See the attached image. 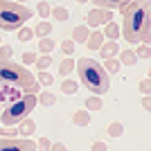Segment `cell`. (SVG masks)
Returning a JSON list of instances; mask_svg holds the SVG:
<instances>
[{
	"label": "cell",
	"mask_w": 151,
	"mask_h": 151,
	"mask_svg": "<svg viewBox=\"0 0 151 151\" xmlns=\"http://www.w3.org/2000/svg\"><path fill=\"white\" fill-rule=\"evenodd\" d=\"M122 36L129 43H151V0H131L122 9Z\"/></svg>",
	"instance_id": "1"
},
{
	"label": "cell",
	"mask_w": 151,
	"mask_h": 151,
	"mask_svg": "<svg viewBox=\"0 0 151 151\" xmlns=\"http://www.w3.org/2000/svg\"><path fill=\"white\" fill-rule=\"evenodd\" d=\"M0 83H5V86H18V88L25 90V95L27 93L36 95L41 90L38 81L34 79V75L25 65L14 63L12 59H0Z\"/></svg>",
	"instance_id": "2"
},
{
	"label": "cell",
	"mask_w": 151,
	"mask_h": 151,
	"mask_svg": "<svg viewBox=\"0 0 151 151\" xmlns=\"http://www.w3.org/2000/svg\"><path fill=\"white\" fill-rule=\"evenodd\" d=\"M75 68H77V72H79V81H81L90 93L101 95V93L108 90L111 81H108V72L104 70L101 63H97L95 59L83 57V59H79V61H75Z\"/></svg>",
	"instance_id": "3"
},
{
	"label": "cell",
	"mask_w": 151,
	"mask_h": 151,
	"mask_svg": "<svg viewBox=\"0 0 151 151\" xmlns=\"http://www.w3.org/2000/svg\"><path fill=\"white\" fill-rule=\"evenodd\" d=\"M34 16L29 7L20 5V2H9V0H0V29L14 32L25 25V20Z\"/></svg>",
	"instance_id": "4"
},
{
	"label": "cell",
	"mask_w": 151,
	"mask_h": 151,
	"mask_svg": "<svg viewBox=\"0 0 151 151\" xmlns=\"http://www.w3.org/2000/svg\"><path fill=\"white\" fill-rule=\"evenodd\" d=\"M34 106H36V95H32V93L23 95L20 99H16L14 104H9V106H5L0 111V122H2V126L20 124L25 117H29V113L34 111Z\"/></svg>",
	"instance_id": "5"
},
{
	"label": "cell",
	"mask_w": 151,
	"mask_h": 151,
	"mask_svg": "<svg viewBox=\"0 0 151 151\" xmlns=\"http://www.w3.org/2000/svg\"><path fill=\"white\" fill-rule=\"evenodd\" d=\"M0 151H36V142L27 138H0Z\"/></svg>",
	"instance_id": "6"
},
{
	"label": "cell",
	"mask_w": 151,
	"mask_h": 151,
	"mask_svg": "<svg viewBox=\"0 0 151 151\" xmlns=\"http://www.w3.org/2000/svg\"><path fill=\"white\" fill-rule=\"evenodd\" d=\"M111 20H113V12L95 7V9H90V12H88V16H86V25L97 29L99 25H106V23H111Z\"/></svg>",
	"instance_id": "7"
},
{
	"label": "cell",
	"mask_w": 151,
	"mask_h": 151,
	"mask_svg": "<svg viewBox=\"0 0 151 151\" xmlns=\"http://www.w3.org/2000/svg\"><path fill=\"white\" fill-rule=\"evenodd\" d=\"M23 95H25V90L18 88V86H5V83H0V106H9L16 99H20Z\"/></svg>",
	"instance_id": "8"
},
{
	"label": "cell",
	"mask_w": 151,
	"mask_h": 151,
	"mask_svg": "<svg viewBox=\"0 0 151 151\" xmlns=\"http://www.w3.org/2000/svg\"><path fill=\"white\" fill-rule=\"evenodd\" d=\"M90 2H93L95 7H99V9H108V12H115V9H117V12H122L131 0H90Z\"/></svg>",
	"instance_id": "9"
},
{
	"label": "cell",
	"mask_w": 151,
	"mask_h": 151,
	"mask_svg": "<svg viewBox=\"0 0 151 151\" xmlns=\"http://www.w3.org/2000/svg\"><path fill=\"white\" fill-rule=\"evenodd\" d=\"M104 41H106L104 32L95 29V32H90V34H88V38H86V45H88V50H99Z\"/></svg>",
	"instance_id": "10"
},
{
	"label": "cell",
	"mask_w": 151,
	"mask_h": 151,
	"mask_svg": "<svg viewBox=\"0 0 151 151\" xmlns=\"http://www.w3.org/2000/svg\"><path fill=\"white\" fill-rule=\"evenodd\" d=\"M117 52H120V45H117V41H104V43H101V47H99V54L104 59H108V57H113V54H117Z\"/></svg>",
	"instance_id": "11"
},
{
	"label": "cell",
	"mask_w": 151,
	"mask_h": 151,
	"mask_svg": "<svg viewBox=\"0 0 151 151\" xmlns=\"http://www.w3.org/2000/svg\"><path fill=\"white\" fill-rule=\"evenodd\" d=\"M88 34H90L88 25H77L75 29H72V41H75V43H86Z\"/></svg>",
	"instance_id": "12"
},
{
	"label": "cell",
	"mask_w": 151,
	"mask_h": 151,
	"mask_svg": "<svg viewBox=\"0 0 151 151\" xmlns=\"http://www.w3.org/2000/svg\"><path fill=\"white\" fill-rule=\"evenodd\" d=\"M34 131H36V124H34V122H32L29 117H25V120H23V122L18 124V133L23 135V138H29V135H32Z\"/></svg>",
	"instance_id": "13"
},
{
	"label": "cell",
	"mask_w": 151,
	"mask_h": 151,
	"mask_svg": "<svg viewBox=\"0 0 151 151\" xmlns=\"http://www.w3.org/2000/svg\"><path fill=\"white\" fill-rule=\"evenodd\" d=\"M104 36H106L108 41H117V38H120V27L115 25L113 20H111V23H106V29H104Z\"/></svg>",
	"instance_id": "14"
},
{
	"label": "cell",
	"mask_w": 151,
	"mask_h": 151,
	"mask_svg": "<svg viewBox=\"0 0 151 151\" xmlns=\"http://www.w3.org/2000/svg\"><path fill=\"white\" fill-rule=\"evenodd\" d=\"M72 122H75L77 126H86V124L90 122V113H88V111H75Z\"/></svg>",
	"instance_id": "15"
},
{
	"label": "cell",
	"mask_w": 151,
	"mask_h": 151,
	"mask_svg": "<svg viewBox=\"0 0 151 151\" xmlns=\"http://www.w3.org/2000/svg\"><path fill=\"white\" fill-rule=\"evenodd\" d=\"M77 90H79V83H77L75 79H65V81H61V93H65V95H75Z\"/></svg>",
	"instance_id": "16"
},
{
	"label": "cell",
	"mask_w": 151,
	"mask_h": 151,
	"mask_svg": "<svg viewBox=\"0 0 151 151\" xmlns=\"http://www.w3.org/2000/svg\"><path fill=\"white\" fill-rule=\"evenodd\" d=\"M72 70H75V59L72 57H65L61 63H59V72H61V75H70Z\"/></svg>",
	"instance_id": "17"
},
{
	"label": "cell",
	"mask_w": 151,
	"mask_h": 151,
	"mask_svg": "<svg viewBox=\"0 0 151 151\" xmlns=\"http://www.w3.org/2000/svg\"><path fill=\"white\" fill-rule=\"evenodd\" d=\"M120 54H122L120 63H124V65H135V63H138V57H135L133 50H124V52H120Z\"/></svg>",
	"instance_id": "18"
},
{
	"label": "cell",
	"mask_w": 151,
	"mask_h": 151,
	"mask_svg": "<svg viewBox=\"0 0 151 151\" xmlns=\"http://www.w3.org/2000/svg\"><path fill=\"white\" fill-rule=\"evenodd\" d=\"M104 70H106L108 75H115V72L120 70V61H117V59H113V57L104 59Z\"/></svg>",
	"instance_id": "19"
},
{
	"label": "cell",
	"mask_w": 151,
	"mask_h": 151,
	"mask_svg": "<svg viewBox=\"0 0 151 151\" xmlns=\"http://www.w3.org/2000/svg\"><path fill=\"white\" fill-rule=\"evenodd\" d=\"M57 101V97L52 93H36V104H43V106H50V104H54Z\"/></svg>",
	"instance_id": "20"
},
{
	"label": "cell",
	"mask_w": 151,
	"mask_h": 151,
	"mask_svg": "<svg viewBox=\"0 0 151 151\" xmlns=\"http://www.w3.org/2000/svg\"><path fill=\"white\" fill-rule=\"evenodd\" d=\"M50 16L54 20H68V9H65V7H54V9H50Z\"/></svg>",
	"instance_id": "21"
},
{
	"label": "cell",
	"mask_w": 151,
	"mask_h": 151,
	"mask_svg": "<svg viewBox=\"0 0 151 151\" xmlns=\"http://www.w3.org/2000/svg\"><path fill=\"white\" fill-rule=\"evenodd\" d=\"M50 32H52V25H50V23H47V20H41V23H38V25H36V29H34V34L43 38V36H47Z\"/></svg>",
	"instance_id": "22"
},
{
	"label": "cell",
	"mask_w": 151,
	"mask_h": 151,
	"mask_svg": "<svg viewBox=\"0 0 151 151\" xmlns=\"http://www.w3.org/2000/svg\"><path fill=\"white\" fill-rule=\"evenodd\" d=\"M135 57H138V59H149V57H151V45H149V43H138Z\"/></svg>",
	"instance_id": "23"
},
{
	"label": "cell",
	"mask_w": 151,
	"mask_h": 151,
	"mask_svg": "<svg viewBox=\"0 0 151 151\" xmlns=\"http://www.w3.org/2000/svg\"><path fill=\"white\" fill-rule=\"evenodd\" d=\"M86 108H88V111H99V108H101L99 95H93V97H88V99H86Z\"/></svg>",
	"instance_id": "24"
},
{
	"label": "cell",
	"mask_w": 151,
	"mask_h": 151,
	"mask_svg": "<svg viewBox=\"0 0 151 151\" xmlns=\"http://www.w3.org/2000/svg\"><path fill=\"white\" fill-rule=\"evenodd\" d=\"M52 47H54V41H52V38L43 36V38H41V41H38V50L43 52V54H47V52H50Z\"/></svg>",
	"instance_id": "25"
},
{
	"label": "cell",
	"mask_w": 151,
	"mask_h": 151,
	"mask_svg": "<svg viewBox=\"0 0 151 151\" xmlns=\"http://www.w3.org/2000/svg\"><path fill=\"white\" fill-rule=\"evenodd\" d=\"M32 36H34V29H29V27H18V41H32Z\"/></svg>",
	"instance_id": "26"
},
{
	"label": "cell",
	"mask_w": 151,
	"mask_h": 151,
	"mask_svg": "<svg viewBox=\"0 0 151 151\" xmlns=\"http://www.w3.org/2000/svg\"><path fill=\"white\" fill-rule=\"evenodd\" d=\"M122 131H124V126H122L120 122H113V124L108 126V135H111V138H120Z\"/></svg>",
	"instance_id": "27"
},
{
	"label": "cell",
	"mask_w": 151,
	"mask_h": 151,
	"mask_svg": "<svg viewBox=\"0 0 151 151\" xmlns=\"http://www.w3.org/2000/svg\"><path fill=\"white\" fill-rule=\"evenodd\" d=\"M50 9H52V7L50 5H47V2H45V0H41V2H38V7H36V12L38 14H41V18H47V16H50Z\"/></svg>",
	"instance_id": "28"
},
{
	"label": "cell",
	"mask_w": 151,
	"mask_h": 151,
	"mask_svg": "<svg viewBox=\"0 0 151 151\" xmlns=\"http://www.w3.org/2000/svg\"><path fill=\"white\" fill-rule=\"evenodd\" d=\"M34 63H36V68H38V70H45V68L52 63V57H47V54H43V57H36V61H34Z\"/></svg>",
	"instance_id": "29"
},
{
	"label": "cell",
	"mask_w": 151,
	"mask_h": 151,
	"mask_svg": "<svg viewBox=\"0 0 151 151\" xmlns=\"http://www.w3.org/2000/svg\"><path fill=\"white\" fill-rule=\"evenodd\" d=\"M61 50L68 54V57H72V52H75V41L72 38H68V41H63L61 43Z\"/></svg>",
	"instance_id": "30"
},
{
	"label": "cell",
	"mask_w": 151,
	"mask_h": 151,
	"mask_svg": "<svg viewBox=\"0 0 151 151\" xmlns=\"http://www.w3.org/2000/svg\"><path fill=\"white\" fill-rule=\"evenodd\" d=\"M52 81H54V79H52V75H47L45 70H41V75H38V86H50Z\"/></svg>",
	"instance_id": "31"
},
{
	"label": "cell",
	"mask_w": 151,
	"mask_h": 151,
	"mask_svg": "<svg viewBox=\"0 0 151 151\" xmlns=\"http://www.w3.org/2000/svg\"><path fill=\"white\" fill-rule=\"evenodd\" d=\"M18 133V129H14V126H5V129H0V138H14Z\"/></svg>",
	"instance_id": "32"
},
{
	"label": "cell",
	"mask_w": 151,
	"mask_h": 151,
	"mask_svg": "<svg viewBox=\"0 0 151 151\" xmlns=\"http://www.w3.org/2000/svg\"><path fill=\"white\" fill-rule=\"evenodd\" d=\"M50 145H52V142L47 138H41L36 142V151H50Z\"/></svg>",
	"instance_id": "33"
},
{
	"label": "cell",
	"mask_w": 151,
	"mask_h": 151,
	"mask_svg": "<svg viewBox=\"0 0 151 151\" xmlns=\"http://www.w3.org/2000/svg\"><path fill=\"white\" fill-rule=\"evenodd\" d=\"M12 54H14L12 45H0V59H9Z\"/></svg>",
	"instance_id": "34"
},
{
	"label": "cell",
	"mask_w": 151,
	"mask_h": 151,
	"mask_svg": "<svg viewBox=\"0 0 151 151\" xmlns=\"http://www.w3.org/2000/svg\"><path fill=\"white\" fill-rule=\"evenodd\" d=\"M140 93H145V95L151 93V79H142L140 81Z\"/></svg>",
	"instance_id": "35"
},
{
	"label": "cell",
	"mask_w": 151,
	"mask_h": 151,
	"mask_svg": "<svg viewBox=\"0 0 151 151\" xmlns=\"http://www.w3.org/2000/svg\"><path fill=\"white\" fill-rule=\"evenodd\" d=\"M34 61H36V54H34V52H25V54H23V65L34 63Z\"/></svg>",
	"instance_id": "36"
},
{
	"label": "cell",
	"mask_w": 151,
	"mask_h": 151,
	"mask_svg": "<svg viewBox=\"0 0 151 151\" xmlns=\"http://www.w3.org/2000/svg\"><path fill=\"white\" fill-rule=\"evenodd\" d=\"M50 151H68V149H65V145H61V142H52Z\"/></svg>",
	"instance_id": "37"
},
{
	"label": "cell",
	"mask_w": 151,
	"mask_h": 151,
	"mask_svg": "<svg viewBox=\"0 0 151 151\" xmlns=\"http://www.w3.org/2000/svg\"><path fill=\"white\" fill-rule=\"evenodd\" d=\"M106 149H108V147L104 145V142H95V145H93V151H106Z\"/></svg>",
	"instance_id": "38"
},
{
	"label": "cell",
	"mask_w": 151,
	"mask_h": 151,
	"mask_svg": "<svg viewBox=\"0 0 151 151\" xmlns=\"http://www.w3.org/2000/svg\"><path fill=\"white\" fill-rule=\"evenodd\" d=\"M142 106H145L147 111L151 108V99H149V95H145V99H142Z\"/></svg>",
	"instance_id": "39"
},
{
	"label": "cell",
	"mask_w": 151,
	"mask_h": 151,
	"mask_svg": "<svg viewBox=\"0 0 151 151\" xmlns=\"http://www.w3.org/2000/svg\"><path fill=\"white\" fill-rule=\"evenodd\" d=\"M77 2H79V5H81V2H88V0H77Z\"/></svg>",
	"instance_id": "40"
},
{
	"label": "cell",
	"mask_w": 151,
	"mask_h": 151,
	"mask_svg": "<svg viewBox=\"0 0 151 151\" xmlns=\"http://www.w3.org/2000/svg\"><path fill=\"white\" fill-rule=\"evenodd\" d=\"M16 2H20V5H23V2H27V0H16Z\"/></svg>",
	"instance_id": "41"
}]
</instances>
